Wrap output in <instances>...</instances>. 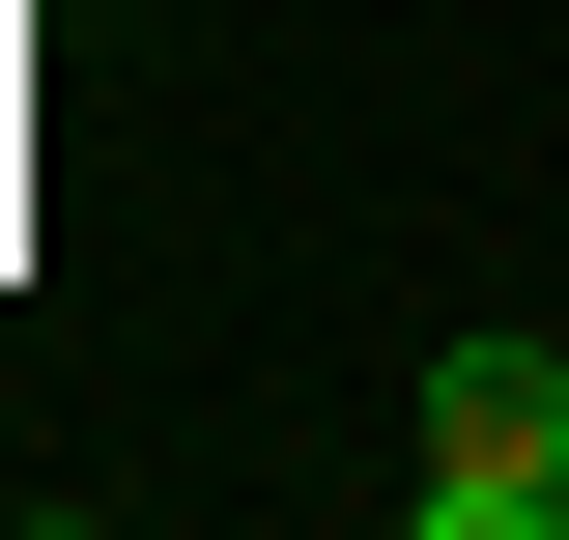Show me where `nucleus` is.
I'll return each instance as SVG.
<instances>
[{"label": "nucleus", "instance_id": "obj_1", "mask_svg": "<svg viewBox=\"0 0 569 540\" xmlns=\"http://www.w3.org/2000/svg\"><path fill=\"white\" fill-rule=\"evenodd\" d=\"M399 512L427 540H569V341H456V370H427Z\"/></svg>", "mask_w": 569, "mask_h": 540}]
</instances>
